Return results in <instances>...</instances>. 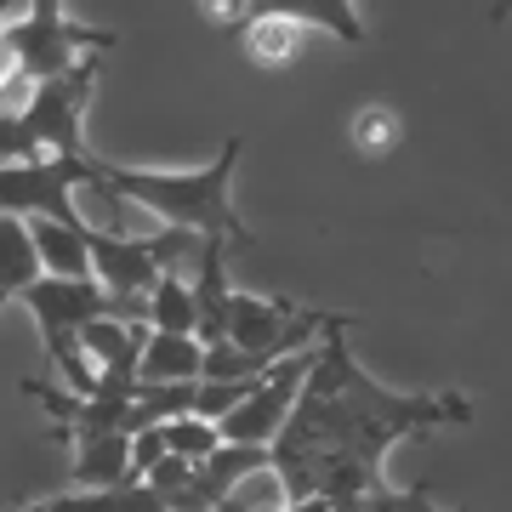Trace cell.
Listing matches in <instances>:
<instances>
[{
	"label": "cell",
	"mask_w": 512,
	"mask_h": 512,
	"mask_svg": "<svg viewBox=\"0 0 512 512\" xmlns=\"http://www.w3.org/2000/svg\"><path fill=\"white\" fill-rule=\"evenodd\" d=\"M467 421H473L467 393L382 387L359 370L348 330H325V342L313 348L308 382L296 393L279 439L268 444V456L291 501L325 495L336 501V512H359L365 495L382 484V461L393 444L439 433V427H467Z\"/></svg>",
	"instance_id": "obj_1"
},
{
	"label": "cell",
	"mask_w": 512,
	"mask_h": 512,
	"mask_svg": "<svg viewBox=\"0 0 512 512\" xmlns=\"http://www.w3.org/2000/svg\"><path fill=\"white\" fill-rule=\"evenodd\" d=\"M239 154H245V137H228L217 148V160L200 165V171H148V165L97 160V177H103L109 194L165 217L171 228H188V234H200V239H222L234 251V245H251V228L234 211Z\"/></svg>",
	"instance_id": "obj_2"
},
{
	"label": "cell",
	"mask_w": 512,
	"mask_h": 512,
	"mask_svg": "<svg viewBox=\"0 0 512 512\" xmlns=\"http://www.w3.org/2000/svg\"><path fill=\"white\" fill-rule=\"evenodd\" d=\"M97 74H103V52L80 57L74 69L35 80V92L23 109H12L18 120V143L23 160H86V109H92Z\"/></svg>",
	"instance_id": "obj_3"
},
{
	"label": "cell",
	"mask_w": 512,
	"mask_h": 512,
	"mask_svg": "<svg viewBox=\"0 0 512 512\" xmlns=\"http://www.w3.org/2000/svg\"><path fill=\"white\" fill-rule=\"evenodd\" d=\"M86 251H92V279L109 296H148L183 256H200V234L165 228L154 239H126V234H109V228H92Z\"/></svg>",
	"instance_id": "obj_4"
},
{
	"label": "cell",
	"mask_w": 512,
	"mask_h": 512,
	"mask_svg": "<svg viewBox=\"0 0 512 512\" xmlns=\"http://www.w3.org/2000/svg\"><path fill=\"white\" fill-rule=\"evenodd\" d=\"M80 183H97V160H6L0 165V217H52L92 228L80 217Z\"/></svg>",
	"instance_id": "obj_5"
},
{
	"label": "cell",
	"mask_w": 512,
	"mask_h": 512,
	"mask_svg": "<svg viewBox=\"0 0 512 512\" xmlns=\"http://www.w3.org/2000/svg\"><path fill=\"white\" fill-rule=\"evenodd\" d=\"M308 365H313V348L308 353H285L279 365L262 370V376L251 382V393H245V399L217 421L222 444H262V450H268V444L279 439L285 416H291L302 382H308Z\"/></svg>",
	"instance_id": "obj_6"
},
{
	"label": "cell",
	"mask_w": 512,
	"mask_h": 512,
	"mask_svg": "<svg viewBox=\"0 0 512 512\" xmlns=\"http://www.w3.org/2000/svg\"><path fill=\"white\" fill-rule=\"evenodd\" d=\"M143 342H148V325L143 319H120V313L92 319V325H80V336H74L80 359H86L97 376H109V370L137 376V353H143Z\"/></svg>",
	"instance_id": "obj_7"
},
{
	"label": "cell",
	"mask_w": 512,
	"mask_h": 512,
	"mask_svg": "<svg viewBox=\"0 0 512 512\" xmlns=\"http://www.w3.org/2000/svg\"><path fill=\"white\" fill-rule=\"evenodd\" d=\"M205 348L200 336L183 330H148L143 353H137V382H200Z\"/></svg>",
	"instance_id": "obj_8"
},
{
	"label": "cell",
	"mask_w": 512,
	"mask_h": 512,
	"mask_svg": "<svg viewBox=\"0 0 512 512\" xmlns=\"http://www.w3.org/2000/svg\"><path fill=\"white\" fill-rule=\"evenodd\" d=\"M86 234H92V228H69V222H52V217H29V239H35L40 274L92 279V251H86Z\"/></svg>",
	"instance_id": "obj_9"
},
{
	"label": "cell",
	"mask_w": 512,
	"mask_h": 512,
	"mask_svg": "<svg viewBox=\"0 0 512 512\" xmlns=\"http://www.w3.org/2000/svg\"><path fill=\"white\" fill-rule=\"evenodd\" d=\"M69 450H74V484L80 490H126L131 484V439L126 433L80 439Z\"/></svg>",
	"instance_id": "obj_10"
},
{
	"label": "cell",
	"mask_w": 512,
	"mask_h": 512,
	"mask_svg": "<svg viewBox=\"0 0 512 512\" xmlns=\"http://www.w3.org/2000/svg\"><path fill=\"white\" fill-rule=\"evenodd\" d=\"M239 46L256 69H285L296 52H302V23L279 18V12H256L245 29H239Z\"/></svg>",
	"instance_id": "obj_11"
},
{
	"label": "cell",
	"mask_w": 512,
	"mask_h": 512,
	"mask_svg": "<svg viewBox=\"0 0 512 512\" xmlns=\"http://www.w3.org/2000/svg\"><path fill=\"white\" fill-rule=\"evenodd\" d=\"M35 279H40V256H35V239H29V222L0 217V308L18 302Z\"/></svg>",
	"instance_id": "obj_12"
},
{
	"label": "cell",
	"mask_w": 512,
	"mask_h": 512,
	"mask_svg": "<svg viewBox=\"0 0 512 512\" xmlns=\"http://www.w3.org/2000/svg\"><path fill=\"white\" fill-rule=\"evenodd\" d=\"M143 302H148V330H183V336H194V325H200L194 285H183V279H171V274H165Z\"/></svg>",
	"instance_id": "obj_13"
},
{
	"label": "cell",
	"mask_w": 512,
	"mask_h": 512,
	"mask_svg": "<svg viewBox=\"0 0 512 512\" xmlns=\"http://www.w3.org/2000/svg\"><path fill=\"white\" fill-rule=\"evenodd\" d=\"M285 507H291V490H285V478L274 473V461L256 467L251 478H239L234 490L217 501V512H285Z\"/></svg>",
	"instance_id": "obj_14"
},
{
	"label": "cell",
	"mask_w": 512,
	"mask_h": 512,
	"mask_svg": "<svg viewBox=\"0 0 512 512\" xmlns=\"http://www.w3.org/2000/svg\"><path fill=\"white\" fill-rule=\"evenodd\" d=\"M399 137H404V120H399V109H387V103H365L348 126V143L359 148V154H370V160L393 154Z\"/></svg>",
	"instance_id": "obj_15"
},
{
	"label": "cell",
	"mask_w": 512,
	"mask_h": 512,
	"mask_svg": "<svg viewBox=\"0 0 512 512\" xmlns=\"http://www.w3.org/2000/svg\"><path fill=\"white\" fill-rule=\"evenodd\" d=\"M160 427H165V456L177 461H205L222 444L217 421H200V416H177V421H160Z\"/></svg>",
	"instance_id": "obj_16"
},
{
	"label": "cell",
	"mask_w": 512,
	"mask_h": 512,
	"mask_svg": "<svg viewBox=\"0 0 512 512\" xmlns=\"http://www.w3.org/2000/svg\"><path fill=\"white\" fill-rule=\"evenodd\" d=\"M359 512H473V507H439V501H433V484H404V490L376 484Z\"/></svg>",
	"instance_id": "obj_17"
},
{
	"label": "cell",
	"mask_w": 512,
	"mask_h": 512,
	"mask_svg": "<svg viewBox=\"0 0 512 512\" xmlns=\"http://www.w3.org/2000/svg\"><path fill=\"white\" fill-rule=\"evenodd\" d=\"M165 461V427H143V433H131V484H143L154 467Z\"/></svg>",
	"instance_id": "obj_18"
},
{
	"label": "cell",
	"mask_w": 512,
	"mask_h": 512,
	"mask_svg": "<svg viewBox=\"0 0 512 512\" xmlns=\"http://www.w3.org/2000/svg\"><path fill=\"white\" fill-rule=\"evenodd\" d=\"M200 18L211 29H245L251 23V0H200Z\"/></svg>",
	"instance_id": "obj_19"
},
{
	"label": "cell",
	"mask_w": 512,
	"mask_h": 512,
	"mask_svg": "<svg viewBox=\"0 0 512 512\" xmlns=\"http://www.w3.org/2000/svg\"><path fill=\"white\" fill-rule=\"evenodd\" d=\"M18 74H23L18 52H12V40L0 35V92H6V86H12V80H18Z\"/></svg>",
	"instance_id": "obj_20"
},
{
	"label": "cell",
	"mask_w": 512,
	"mask_h": 512,
	"mask_svg": "<svg viewBox=\"0 0 512 512\" xmlns=\"http://www.w3.org/2000/svg\"><path fill=\"white\" fill-rule=\"evenodd\" d=\"M512 18V0H495V6H490V23H495V29H501V23H507Z\"/></svg>",
	"instance_id": "obj_21"
},
{
	"label": "cell",
	"mask_w": 512,
	"mask_h": 512,
	"mask_svg": "<svg viewBox=\"0 0 512 512\" xmlns=\"http://www.w3.org/2000/svg\"><path fill=\"white\" fill-rule=\"evenodd\" d=\"M29 512H46V507H29Z\"/></svg>",
	"instance_id": "obj_22"
}]
</instances>
